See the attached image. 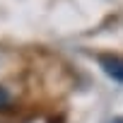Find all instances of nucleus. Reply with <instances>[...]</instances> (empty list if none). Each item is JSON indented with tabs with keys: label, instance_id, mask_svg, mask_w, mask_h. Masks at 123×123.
I'll return each instance as SVG.
<instances>
[{
	"label": "nucleus",
	"instance_id": "3",
	"mask_svg": "<svg viewBox=\"0 0 123 123\" xmlns=\"http://www.w3.org/2000/svg\"><path fill=\"white\" fill-rule=\"evenodd\" d=\"M111 123H123V116H118V118H113Z\"/></svg>",
	"mask_w": 123,
	"mask_h": 123
},
{
	"label": "nucleus",
	"instance_id": "2",
	"mask_svg": "<svg viewBox=\"0 0 123 123\" xmlns=\"http://www.w3.org/2000/svg\"><path fill=\"white\" fill-rule=\"evenodd\" d=\"M10 99H12V97H10V92H7L3 85H0V109H5V106L10 104Z\"/></svg>",
	"mask_w": 123,
	"mask_h": 123
},
{
	"label": "nucleus",
	"instance_id": "1",
	"mask_svg": "<svg viewBox=\"0 0 123 123\" xmlns=\"http://www.w3.org/2000/svg\"><path fill=\"white\" fill-rule=\"evenodd\" d=\"M99 65H101V70L113 82H121L123 85V58L121 55H101L99 58Z\"/></svg>",
	"mask_w": 123,
	"mask_h": 123
}]
</instances>
